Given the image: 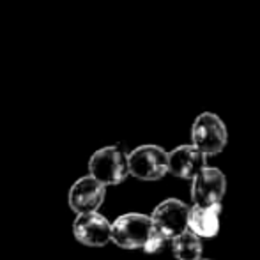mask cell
I'll use <instances>...</instances> for the list:
<instances>
[{
  "instance_id": "obj_13",
  "label": "cell",
  "mask_w": 260,
  "mask_h": 260,
  "mask_svg": "<svg viewBox=\"0 0 260 260\" xmlns=\"http://www.w3.org/2000/svg\"><path fill=\"white\" fill-rule=\"evenodd\" d=\"M200 260H207V258H200Z\"/></svg>"
},
{
  "instance_id": "obj_9",
  "label": "cell",
  "mask_w": 260,
  "mask_h": 260,
  "mask_svg": "<svg viewBox=\"0 0 260 260\" xmlns=\"http://www.w3.org/2000/svg\"><path fill=\"white\" fill-rule=\"evenodd\" d=\"M207 167V157L191 144L179 145L168 152V174L193 181L202 168Z\"/></svg>"
},
{
  "instance_id": "obj_10",
  "label": "cell",
  "mask_w": 260,
  "mask_h": 260,
  "mask_svg": "<svg viewBox=\"0 0 260 260\" xmlns=\"http://www.w3.org/2000/svg\"><path fill=\"white\" fill-rule=\"evenodd\" d=\"M219 216H221V204L211 207H189L188 212V230L197 237H214L219 232Z\"/></svg>"
},
{
  "instance_id": "obj_4",
  "label": "cell",
  "mask_w": 260,
  "mask_h": 260,
  "mask_svg": "<svg viewBox=\"0 0 260 260\" xmlns=\"http://www.w3.org/2000/svg\"><path fill=\"white\" fill-rule=\"evenodd\" d=\"M127 167L140 181H159L168 174V152L154 144L138 145L127 154Z\"/></svg>"
},
{
  "instance_id": "obj_8",
  "label": "cell",
  "mask_w": 260,
  "mask_h": 260,
  "mask_svg": "<svg viewBox=\"0 0 260 260\" xmlns=\"http://www.w3.org/2000/svg\"><path fill=\"white\" fill-rule=\"evenodd\" d=\"M106 197V188L103 184L92 179L90 175L80 177L75 184L71 186L68 195L69 207L76 214H87V212H96L103 206Z\"/></svg>"
},
{
  "instance_id": "obj_6",
  "label": "cell",
  "mask_w": 260,
  "mask_h": 260,
  "mask_svg": "<svg viewBox=\"0 0 260 260\" xmlns=\"http://www.w3.org/2000/svg\"><path fill=\"white\" fill-rule=\"evenodd\" d=\"M188 212L189 207L182 200L167 199L152 211L151 219H152V225L168 241H172L179 234L188 230Z\"/></svg>"
},
{
  "instance_id": "obj_3",
  "label": "cell",
  "mask_w": 260,
  "mask_h": 260,
  "mask_svg": "<svg viewBox=\"0 0 260 260\" xmlns=\"http://www.w3.org/2000/svg\"><path fill=\"white\" fill-rule=\"evenodd\" d=\"M154 225L151 216L142 212H126L112 223V241L124 250H144Z\"/></svg>"
},
{
  "instance_id": "obj_7",
  "label": "cell",
  "mask_w": 260,
  "mask_h": 260,
  "mask_svg": "<svg viewBox=\"0 0 260 260\" xmlns=\"http://www.w3.org/2000/svg\"><path fill=\"white\" fill-rule=\"evenodd\" d=\"M73 236L83 246H106L112 241V223L98 211L78 214L73 221Z\"/></svg>"
},
{
  "instance_id": "obj_5",
  "label": "cell",
  "mask_w": 260,
  "mask_h": 260,
  "mask_svg": "<svg viewBox=\"0 0 260 260\" xmlns=\"http://www.w3.org/2000/svg\"><path fill=\"white\" fill-rule=\"evenodd\" d=\"M226 193V177L219 168L206 167L195 175L191 184V199L197 207H211L221 204Z\"/></svg>"
},
{
  "instance_id": "obj_1",
  "label": "cell",
  "mask_w": 260,
  "mask_h": 260,
  "mask_svg": "<svg viewBox=\"0 0 260 260\" xmlns=\"http://www.w3.org/2000/svg\"><path fill=\"white\" fill-rule=\"evenodd\" d=\"M89 175L105 188L120 184L129 175L127 154L119 145H108L100 149L89 159Z\"/></svg>"
},
{
  "instance_id": "obj_11",
  "label": "cell",
  "mask_w": 260,
  "mask_h": 260,
  "mask_svg": "<svg viewBox=\"0 0 260 260\" xmlns=\"http://www.w3.org/2000/svg\"><path fill=\"white\" fill-rule=\"evenodd\" d=\"M174 257L177 260H200L202 258V239L197 237L193 232L186 230V232L179 234L177 237L170 241Z\"/></svg>"
},
{
  "instance_id": "obj_12",
  "label": "cell",
  "mask_w": 260,
  "mask_h": 260,
  "mask_svg": "<svg viewBox=\"0 0 260 260\" xmlns=\"http://www.w3.org/2000/svg\"><path fill=\"white\" fill-rule=\"evenodd\" d=\"M167 243H168V239L154 226V230H152L151 237H149L147 243H145L144 251H145V253H149V255H154V253H157V251L163 250L165 244H167Z\"/></svg>"
},
{
  "instance_id": "obj_2",
  "label": "cell",
  "mask_w": 260,
  "mask_h": 260,
  "mask_svg": "<svg viewBox=\"0 0 260 260\" xmlns=\"http://www.w3.org/2000/svg\"><path fill=\"white\" fill-rule=\"evenodd\" d=\"M229 131L221 117L212 112H202L191 126V145L204 156H216L226 147Z\"/></svg>"
}]
</instances>
